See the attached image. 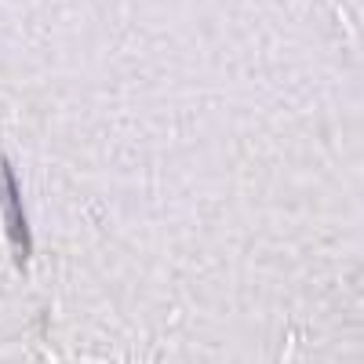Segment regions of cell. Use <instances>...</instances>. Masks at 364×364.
I'll return each instance as SVG.
<instances>
[{"label": "cell", "instance_id": "6da1fadb", "mask_svg": "<svg viewBox=\"0 0 364 364\" xmlns=\"http://www.w3.org/2000/svg\"><path fill=\"white\" fill-rule=\"evenodd\" d=\"M0 200H4V219H8V237L15 245V255L26 262L29 252H33V233H29V219H26V204H22L15 168L8 161H0Z\"/></svg>", "mask_w": 364, "mask_h": 364}]
</instances>
